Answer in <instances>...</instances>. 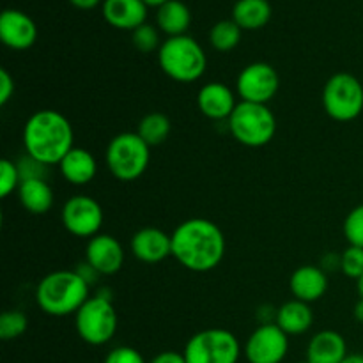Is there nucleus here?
Masks as SVG:
<instances>
[{
	"instance_id": "f257e3e1",
	"label": "nucleus",
	"mask_w": 363,
	"mask_h": 363,
	"mask_svg": "<svg viewBox=\"0 0 363 363\" xmlns=\"http://www.w3.org/2000/svg\"><path fill=\"white\" fill-rule=\"evenodd\" d=\"M172 257L195 273L213 272L225 255L227 243L222 229L208 218H190L174 229Z\"/></svg>"
},
{
	"instance_id": "f03ea898",
	"label": "nucleus",
	"mask_w": 363,
	"mask_h": 363,
	"mask_svg": "<svg viewBox=\"0 0 363 363\" xmlns=\"http://www.w3.org/2000/svg\"><path fill=\"white\" fill-rule=\"evenodd\" d=\"M74 131L64 113L57 110H38L23 128V145L28 156L46 167L59 165L74 147Z\"/></svg>"
},
{
	"instance_id": "7ed1b4c3",
	"label": "nucleus",
	"mask_w": 363,
	"mask_h": 363,
	"mask_svg": "<svg viewBox=\"0 0 363 363\" xmlns=\"http://www.w3.org/2000/svg\"><path fill=\"white\" fill-rule=\"evenodd\" d=\"M89 298V282L77 269H59L48 273L39 280L35 289L38 307L53 318L77 314Z\"/></svg>"
},
{
	"instance_id": "20e7f679",
	"label": "nucleus",
	"mask_w": 363,
	"mask_h": 363,
	"mask_svg": "<svg viewBox=\"0 0 363 363\" xmlns=\"http://www.w3.org/2000/svg\"><path fill=\"white\" fill-rule=\"evenodd\" d=\"M158 62L163 73L181 84H191L202 78L208 67L202 46L190 35L167 38L158 50Z\"/></svg>"
},
{
	"instance_id": "39448f33",
	"label": "nucleus",
	"mask_w": 363,
	"mask_h": 363,
	"mask_svg": "<svg viewBox=\"0 0 363 363\" xmlns=\"http://www.w3.org/2000/svg\"><path fill=\"white\" fill-rule=\"evenodd\" d=\"M234 140L245 147H264L277 133V119L268 105L241 101L227 121Z\"/></svg>"
},
{
	"instance_id": "423d86ee",
	"label": "nucleus",
	"mask_w": 363,
	"mask_h": 363,
	"mask_svg": "<svg viewBox=\"0 0 363 363\" xmlns=\"http://www.w3.org/2000/svg\"><path fill=\"white\" fill-rule=\"evenodd\" d=\"M151 160V147L135 131L119 133L110 140L105 152L106 169L116 179L130 181L138 179L147 170Z\"/></svg>"
},
{
	"instance_id": "0eeeda50",
	"label": "nucleus",
	"mask_w": 363,
	"mask_h": 363,
	"mask_svg": "<svg viewBox=\"0 0 363 363\" xmlns=\"http://www.w3.org/2000/svg\"><path fill=\"white\" fill-rule=\"evenodd\" d=\"M77 333L89 346H105L113 339L119 326L112 298L98 293L91 296L74 314Z\"/></svg>"
},
{
	"instance_id": "6e6552de",
	"label": "nucleus",
	"mask_w": 363,
	"mask_h": 363,
	"mask_svg": "<svg viewBox=\"0 0 363 363\" xmlns=\"http://www.w3.org/2000/svg\"><path fill=\"white\" fill-rule=\"evenodd\" d=\"M186 363H238L240 340L225 328H208L190 337L183 351Z\"/></svg>"
},
{
	"instance_id": "1a4fd4ad",
	"label": "nucleus",
	"mask_w": 363,
	"mask_h": 363,
	"mask_svg": "<svg viewBox=\"0 0 363 363\" xmlns=\"http://www.w3.org/2000/svg\"><path fill=\"white\" fill-rule=\"evenodd\" d=\"M323 108L339 123H350L363 112V85L354 74L337 73L323 89Z\"/></svg>"
},
{
	"instance_id": "9d476101",
	"label": "nucleus",
	"mask_w": 363,
	"mask_h": 363,
	"mask_svg": "<svg viewBox=\"0 0 363 363\" xmlns=\"http://www.w3.org/2000/svg\"><path fill=\"white\" fill-rule=\"evenodd\" d=\"M280 78L273 66L266 62H252L241 69L236 80V91L241 101L268 105L279 92Z\"/></svg>"
},
{
	"instance_id": "9b49d317",
	"label": "nucleus",
	"mask_w": 363,
	"mask_h": 363,
	"mask_svg": "<svg viewBox=\"0 0 363 363\" xmlns=\"http://www.w3.org/2000/svg\"><path fill=\"white\" fill-rule=\"evenodd\" d=\"M62 225L77 238H94L103 225V208L89 195H74L62 206Z\"/></svg>"
},
{
	"instance_id": "f8f14e48",
	"label": "nucleus",
	"mask_w": 363,
	"mask_h": 363,
	"mask_svg": "<svg viewBox=\"0 0 363 363\" xmlns=\"http://www.w3.org/2000/svg\"><path fill=\"white\" fill-rule=\"evenodd\" d=\"M289 351V335L275 323L261 325L245 344L248 363H282Z\"/></svg>"
},
{
	"instance_id": "ddd939ff",
	"label": "nucleus",
	"mask_w": 363,
	"mask_h": 363,
	"mask_svg": "<svg viewBox=\"0 0 363 363\" xmlns=\"http://www.w3.org/2000/svg\"><path fill=\"white\" fill-rule=\"evenodd\" d=\"M85 262L92 266L98 275H116L124 264L123 245L110 234H98L91 238L85 247Z\"/></svg>"
},
{
	"instance_id": "4468645a",
	"label": "nucleus",
	"mask_w": 363,
	"mask_h": 363,
	"mask_svg": "<svg viewBox=\"0 0 363 363\" xmlns=\"http://www.w3.org/2000/svg\"><path fill=\"white\" fill-rule=\"evenodd\" d=\"M0 39L11 50H28L38 39V27L23 11L6 9L0 14Z\"/></svg>"
},
{
	"instance_id": "2eb2a0df",
	"label": "nucleus",
	"mask_w": 363,
	"mask_h": 363,
	"mask_svg": "<svg viewBox=\"0 0 363 363\" xmlns=\"http://www.w3.org/2000/svg\"><path fill=\"white\" fill-rule=\"evenodd\" d=\"M131 254L145 264H156L172 255V236L156 227H144L131 238Z\"/></svg>"
},
{
	"instance_id": "dca6fc26",
	"label": "nucleus",
	"mask_w": 363,
	"mask_h": 363,
	"mask_svg": "<svg viewBox=\"0 0 363 363\" xmlns=\"http://www.w3.org/2000/svg\"><path fill=\"white\" fill-rule=\"evenodd\" d=\"M197 105L202 116H206L208 119L229 121L238 103L233 89H229L222 82H211L199 91Z\"/></svg>"
},
{
	"instance_id": "f3484780",
	"label": "nucleus",
	"mask_w": 363,
	"mask_h": 363,
	"mask_svg": "<svg viewBox=\"0 0 363 363\" xmlns=\"http://www.w3.org/2000/svg\"><path fill=\"white\" fill-rule=\"evenodd\" d=\"M289 287L294 300L314 303L321 300L328 291V277L325 269L319 266H301L291 275Z\"/></svg>"
},
{
	"instance_id": "a211bd4d",
	"label": "nucleus",
	"mask_w": 363,
	"mask_h": 363,
	"mask_svg": "<svg viewBox=\"0 0 363 363\" xmlns=\"http://www.w3.org/2000/svg\"><path fill=\"white\" fill-rule=\"evenodd\" d=\"M101 9L106 23L119 30L133 32L144 25L147 18V6L144 0H105Z\"/></svg>"
},
{
	"instance_id": "6ab92c4d",
	"label": "nucleus",
	"mask_w": 363,
	"mask_h": 363,
	"mask_svg": "<svg viewBox=\"0 0 363 363\" xmlns=\"http://www.w3.org/2000/svg\"><path fill=\"white\" fill-rule=\"evenodd\" d=\"M347 357V344L335 330L315 333L307 346V360L311 363H342Z\"/></svg>"
},
{
	"instance_id": "aec40b11",
	"label": "nucleus",
	"mask_w": 363,
	"mask_h": 363,
	"mask_svg": "<svg viewBox=\"0 0 363 363\" xmlns=\"http://www.w3.org/2000/svg\"><path fill=\"white\" fill-rule=\"evenodd\" d=\"M60 174L67 183L74 184V186H84L89 184L98 174V163H96L94 155L87 149L73 147L62 162L59 163Z\"/></svg>"
},
{
	"instance_id": "412c9836",
	"label": "nucleus",
	"mask_w": 363,
	"mask_h": 363,
	"mask_svg": "<svg viewBox=\"0 0 363 363\" xmlns=\"http://www.w3.org/2000/svg\"><path fill=\"white\" fill-rule=\"evenodd\" d=\"M314 323V312L308 303L300 300H291L277 308L275 325L287 335H303Z\"/></svg>"
},
{
	"instance_id": "4be33fe9",
	"label": "nucleus",
	"mask_w": 363,
	"mask_h": 363,
	"mask_svg": "<svg viewBox=\"0 0 363 363\" xmlns=\"http://www.w3.org/2000/svg\"><path fill=\"white\" fill-rule=\"evenodd\" d=\"M18 197L25 211L30 215H45L53 206V190L46 179L21 181Z\"/></svg>"
},
{
	"instance_id": "5701e85b",
	"label": "nucleus",
	"mask_w": 363,
	"mask_h": 363,
	"mask_svg": "<svg viewBox=\"0 0 363 363\" xmlns=\"http://www.w3.org/2000/svg\"><path fill=\"white\" fill-rule=\"evenodd\" d=\"M156 23H158L160 30L165 32L169 38L184 35L190 28L191 13L186 4L181 0H169L162 7H158Z\"/></svg>"
},
{
	"instance_id": "b1692460",
	"label": "nucleus",
	"mask_w": 363,
	"mask_h": 363,
	"mask_svg": "<svg viewBox=\"0 0 363 363\" xmlns=\"http://www.w3.org/2000/svg\"><path fill=\"white\" fill-rule=\"evenodd\" d=\"M233 20L243 30H257L272 20L268 0H238L233 7Z\"/></svg>"
},
{
	"instance_id": "393cba45",
	"label": "nucleus",
	"mask_w": 363,
	"mask_h": 363,
	"mask_svg": "<svg viewBox=\"0 0 363 363\" xmlns=\"http://www.w3.org/2000/svg\"><path fill=\"white\" fill-rule=\"evenodd\" d=\"M170 131H172V123L162 112L147 113V116L142 117L137 126V133L140 135V138L149 147L162 145L169 138Z\"/></svg>"
},
{
	"instance_id": "a878e982",
	"label": "nucleus",
	"mask_w": 363,
	"mask_h": 363,
	"mask_svg": "<svg viewBox=\"0 0 363 363\" xmlns=\"http://www.w3.org/2000/svg\"><path fill=\"white\" fill-rule=\"evenodd\" d=\"M241 30L243 28L234 20H222L209 30V43L218 52H230L240 45Z\"/></svg>"
},
{
	"instance_id": "bb28decb",
	"label": "nucleus",
	"mask_w": 363,
	"mask_h": 363,
	"mask_svg": "<svg viewBox=\"0 0 363 363\" xmlns=\"http://www.w3.org/2000/svg\"><path fill=\"white\" fill-rule=\"evenodd\" d=\"M28 328V319L20 311H6L0 315V339L14 340Z\"/></svg>"
},
{
	"instance_id": "cd10ccee",
	"label": "nucleus",
	"mask_w": 363,
	"mask_h": 363,
	"mask_svg": "<svg viewBox=\"0 0 363 363\" xmlns=\"http://www.w3.org/2000/svg\"><path fill=\"white\" fill-rule=\"evenodd\" d=\"M342 230L347 243L363 248V204L357 206L347 213Z\"/></svg>"
},
{
	"instance_id": "c85d7f7f",
	"label": "nucleus",
	"mask_w": 363,
	"mask_h": 363,
	"mask_svg": "<svg viewBox=\"0 0 363 363\" xmlns=\"http://www.w3.org/2000/svg\"><path fill=\"white\" fill-rule=\"evenodd\" d=\"M131 41H133L135 48L142 53H151L155 50H160V46H162L158 28L149 23H144L138 28H135L133 34H131Z\"/></svg>"
},
{
	"instance_id": "c756f323",
	"label": "nucleus",
	"mask_w": 363,
	"mask_h": 363,
	"mask_svg": "<svg viewBox=\"0 0 363 363\" xmlns=\"http://www.w3.org/2000/svg\"><path fill=\"white\" fill-rule=\"evenodd\" d=\"M340 269L347 279L358 280L363 275V248L350 247L340 254Z\"/></svg>"
},
{
	"instance_id": "7c9ffc66",
	"label": "nucleus",
	"mask_w": 363,
	"mask_h": 363,
	"mask_svg": "<svg viewBox=\"0 0 363 363\" xmlns=\"http://www.w3.org/2000/svg\"><path fill=\"white\" fill-rule=\"evenodd\" d=\"M21 184V176L18 165L11 160L0 162V197L7 199Z\"/></svg>"
},
{
	"instance_id": "2f4dec72",
	"label": "nucleus",
	"mask_w": 363,
	"mask_h": 363,
	"mask_svg": "<svg viewBox=\"0 0 363 363\" xmlns=\"http://www.w3.org/2000/svg\"><path fill=\"white\" fill-rule=\"evenodd\" d=\"M18 170H20L21 181L27 179H45L46 176V165L45 163L38 162L32 156H25L20 163H16Z\"/></svg>"
},
{
	"instance_id": "473e14b6",
	"label": "nucleus",
	"mask_w": 363,
	"mask_h": 363,
	"mask_svg": "<svg viewBox=\"0 0 363 363\" xmlns=\"http://www.w3.org/2000/svg\"><path fill=\"white\" fill-rule=\"evenodd\" d=\"M105 363H145V360L135 347L119 346L106 354Z\"/></svg>"
},
{
	"instance_id": "72a5a7b5",
	"label": "nucleus",
	"mask_w": 363,
	"mask_h": 363,
	"mask_svg": "<svg viewBox=\"0 0 363 363\" xmlns=\"http://www.w3.org/2000/svg\"><path fill=\"white\" fill-rule=\"evenodd\" d=\"M14 94V78L6 67L0 69V105H7Z\"/></svg>"
},
{
	"instance_id": "f704fd0d",
	"label": "nucleus",
	"mask_w": 363,
	"mask_h": 363,
	"mask_svg": "<svg viewBox=\"0 0 363 363\" xmlns=\"http://www.w3.org/2000/svg\"><path fill=\"white\" fill-rule=\"evenodd\" d=\"M149 363H186V358L177 351H163V353L156 354Z\"/></svg>"
},
{
	"instance_id": "c9c22d12",
	"label": "nucleus",
	"mask_w": 363,
	"mask_h": 363,
	"mask_svg": "<svg viewBox=\"0 0 363 363\" xmlns=\"http://www.w3.org/2000/svg\"><path fill=\"white\" fill-rule=\"evenodd\" d=\"M69 2L73 4L74 7H78V9L89 11V9H94V7H98L101 0H69Z\"/></svg>"
},
{
	"instance_id": "e433bc0d",
	"label": "nucleus",
	"mask_w": 363,
	"mask_h": 363,
	"mask_svg": "<svg viewBox=\"0 0 363 363\" xmlns=\"http://www.w3.org/2000/svg\"><path fill=\"white\" fill-rule=\"evenodd\" d=\"M353 315L358 323H363V298H360V300L357 301V305H354Z\"/></svg>"
},
{
	"instance_id": "4c0bfd02",
	"label": "nucleus",
	"mask_w": 363,
	"mask_h": 363,
	"mask_svg": "<svg viewBox=\"0 0 363 363\" xmlns=\"http://www.w3.org/2000/svg\"><path fill=\"white\" fill-rule=\"evenodd\" d=\"M342 363H363V354H347Z\"/></svg>"
},
{
	"instance_id": "58836bf2",
	"label": "nucleus",
	"mask_w": 363,
	"mask_h": 363,
	"mask_svg": "<svg viewBox=\"0 0 363 363\" xmlns=\"http://www.w3.org/2000/svg\"><path fill=\"white\" fill-rule=\"evenodd\" d=\"M169 0H144V4L147 7H162L163 4H167Z\"/></svg>"
},
{
	"instance_id": "ea45409f",
	"label": "nucleus",
	"mask_w": 363,
	"mask_h": 363,
	"mask_svg": "<svg viewBox=\"0 0 363 363\" xmlns=\"http://www.w3.org/2000/svg\"><path fill=\"white\" fill-rule=\"evenodd\" d=\"M357 287H358V293H360V298H363V275L357 280Z\"/></svg>"
},
{
	"instance_id": "a19ab883",
	"label": "nucleus",
	"mask_w": 363,
	"mask_h": 363,
	"mask_svg": "<svg viewBox=\"0 0 363 363\" xmlns=\"http://www.w3.org/2000/svg\"><path fill=\"white\" fill-rule=\"evenodd\" d=\"M298 363H311L308 360H305V362H298Z\"/></svg>"
}]
</instances>
